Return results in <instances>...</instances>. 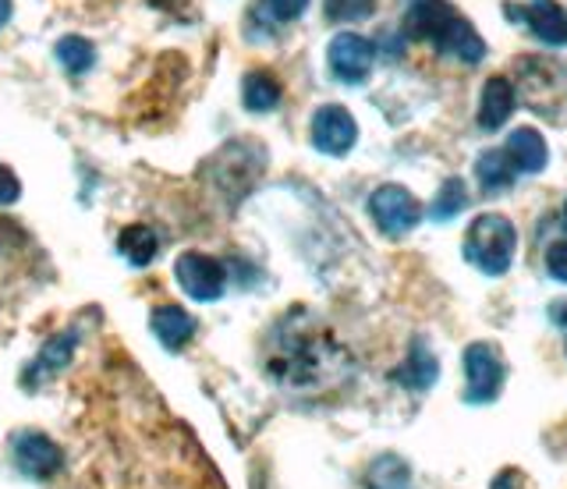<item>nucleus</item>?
I'll list each match as a JSON object with an SVG mask.
<instances>
[{
    "label": "nucleus",
    "instance_id": "obj_17",
    "mask_svg": "<svg viewBox=\"0 0 567 489\" xmlns=\"http://www.w3.org/2000/svg\"><path fill=\"white\" fill-rule=\"evenodd\" d=\"M280 96H284L280 79L270 75V72H248V75L241 79V103H245V111L266 114V111H274V107H277Z\"/></svg>",
    "mask_w": 567,
    "mask_h": 489
},
{
    "label": "nucleus",
    "instance_id": "obj_21",
    "mask_svg": "<svg viewBox=\"0 0 567 489\" xmlns=\"http://www.w3.org/2000/svg\"><path fill=\"white\" fill-rule=\"evenodd\" d=\"M53 58H58V64L68 75H85L89 67L96 64V46L85 37H64L58 46H53Z\"/></svg>",
    "mask_w": 567,
    "mask_h": 489
},
{
    "label": "nucleus",
    "instance_id": "obj_29",
    "mask_svg": "<svg viewBox=\"0 0 567 489\" xmlns=\"http://www.w3.org/2000/svg\"><path fill=\"white\" fill-rule=\"evenodd\" d=\"M554 316H557V326H567V305H557Z\"/></svg>",
    "mask_w": 567,
    "mask_h": 489
},
{
    "label": "nucleus",
    "instance_id": "obj_3",
    "mask_svg": "<svg viewBox=\"0 0 567 489\" xmlns=\"http://www.w3.org/2000/svg\"><path fill=\"white\" fill-rule=\"evenodd\" d=\"M507 365L496 344L475 341L465 347V400L468 405H493L504 391Z\"/></svg>",
    "mask_w": 567,
    "mask_h": 489
},
{
    "label": "nucleus",
    "instance_id": "obj_27",
    "mask_svg": "<svg viewBox=\"0 0 567 489\" xmlns=\"http://www.w3.org/2000/svg\"><path fill=\"white\" fill-rule=\"evenodd\" d=\"M518 482H522V476H518V471L504 468L501 476L493 479V486H489V489H518Z\"/></svg>",
    "mask_w": 567,
    "mask_h": 489
},
{
    "label": "nucleus",
    "instance_id": "obj_14",
    "mask_svg": "<svg viewBox=\"0 0 567 489\" xmlns=\"http://www.w3.org/2000/svg\"><path fill=\"white\" fill-rule=\"evenodd\" d=\"M504 153H507L511 167H514V170H522V174H539V170H546V160H549L546 138H543L536 128H518V132H511Z\"/></svg>",
    "mask_w": 567,
    "mask_h": 489
},
{
    "label": "nucleus",
    "instance_id": "obj_8",
    "mask_svg": "<svg viewBox=\"0 0 567 489\" xmlns=\"http://www.w3.org/2000/svg\"><path fill=\"white\" fill-rule=\"evenodd\" d=\"M14 468L29 479H53L64 468L61 447L43 433H22L14 440Z\"/></svg>",
    "mask_w": 567,
    "mask_h": 489
},
{
    "label": "nucleus",
    "instance_id": "obj_28",
    "mask_svg": "<svg viewBox=\"0 0 567 489\" xmlns=\"http://www.w3.org/2000/svg\"><path fill=\"white\" fill-rule=\"evenodd\" d=\"M11 22V0H0V29Z\"/></svg>",
    "mask_w": 567,
    "mask_h": 489
},
{
    "label": "nucleus",
    "instance_id": "obj_12",
    "mask_svg": "<svg viewBox=\"0 0 567 489\" xmlns=\"http://www.w3.org/2000/svg\"><path fill=\"white\" fill-rule=\"evenodd\" d=\"M443 58H454V61H461V64H478L486 58V43H483V37L472 29V22L468 19H461V14H454L451 19V25L440 32V40L433 43Z\"/></svg>",
    "mask_w": 567,
    "mask_h": 489
},
{
    "label": "nucleus",
    "instance_id": "obj_11",
    "mask_svg": "<svg viewBox=\"0 0 567 489\" xmlns=\"http://www.w3.org/2000/svg\"><path fill=\"white\" fill-rule=\"evenodd\" d=\"M454 14L457 11L447 4V0H412V8H408V14H404V32L412 40L436 43L440 32L451 25Z\"/></svg>",
    "mask_w": 567,
    "mask_h": 489
},
{
    "label": "nucleus",
    "instance_id": "obj_19",
    "mask_svg": "<svg viewBox=\"0 0 567 489\" xmlns=\"http://www.w3.org/2000/svg\"><path fill=\"white\" fill-rule=\"evenodd\" d=\"M365 489H412V468L394 454H383L365 471Z\"/></svg>",
    "mask_w": 567,
    "mask_h": 489
},
{
    "label": "nucleus",
    "instance_id": "obj_23",
    "mask_svg": "<svg viewBox=\"0 0 567 489\" xmlns=\"http://www.w3.org/2000/svg\"><path fill=\"white\" fill-rule=\"evenodd\" d=\"M372 14V0H327V19L333 22H359Z\"/></svg>",
    "mask_w": 567,
    "mask_h": 489
},
{
    "label": "nucleus",
    "instance_id": "obj_25",
    "mask_svg": "<svg viewBox=\"0 0 567 489\" xmlns=\"http://www.w3.org/2000/svg\"><path fill=\"white\" fill-rule=\"evenodd\" d=\"M546 270L554 281L567 284V241H557V245H549V252H546Z\"/></svg>",
    "mask_w": 567,
    "mask_h": 489
},
{
    "label": "nucleus",
    "instance_id": "obj_5",
    "mask_svg": "<svg viewBox=\"0 0 567 489\" xmlns=\"http://www.w3.org/2000/svg\"><path fill=\"white\" fill-rule=\"evenodd\" d=\"M174 277H177V284H182L195 302H217L220 294H224V284H227L224 263H217V259L203 256V252L177 256Z\"/></svg>",
    "mask_w": 567,
    "mask_h": 489
},
{
    "label": "nucleus",
    "instance_id": "obj_24",
    "mask_svg": "<svg viewBox=\"0 0 567 489\" xmlns=\"http://www.w3.org/2000/svg\"><path fill=\"white\" fill-rule=\"evenodd\" d=\"M262 8L277 22H295V19H301V14H306L309 0H262Z\"/></svg>",
    "mask_w": 567,
    "mask_h": 489
},
{
    "label": "nucleus",
    "instance_id": "obj_6",
    "mask_svg": "<svg viewBox=\"0 0 567 489\" xmlns=\"http://www.w3.org/2000/svg\"><path fill=\"white\" fill-rule=\"evenodd\" d=\"M359 143V125L348 107L341 103H327L312 114V146L327 156H348L351 146Z\"/></svg>",
    "mask_w": 567,
    "mask_h": 489
},
{
    "label": "nucleus",
    "instance_id": "obj_13",
    "mask_svg": "<svg viewBox=\"0 0 567 489\" xmlns=\"http://www.w3.org/2000/svg\"><path fill=\"white\" fill-rule=\"evenodd\" d=\"M75 347H79V334L75 330H61V334H53L47 344H43V352L35 355V362L25 370V387L32 391L35 383L47 379L50 373H58L64 370V365L75 358Z\"/></svg>",
    "mask_w": 567,
    "mask_h": 489
},
{
    "label": "nucleus",
    "instance_id": "obj_10",
    "mask_svg": "<svg viewBox=\"0 0 567 489\" xmlns=\"http://www.w3.org/2000/svg\"><path fill=\"white\" fill-rule=\"evenodd\" d=\"M514 107H518V96H514V85L504 75H493L483 85V100H478V128L483 132H501Z\"/></svg>",
    "mask_w": 567,
    "mask_h": 489
},
{
    "label": "nucleus",
    "instance_id": "obj_22",
    "mask_svg": "<svg viewBox=\"0 0 567 489\" xmlns=\"http://www.w3.org/2000/svg\"><path fill=\"white\" fill-rule=\"evenodd\" d=\"M465 206H468V191H465V181H461V178H447V181L440 185L436 199L430 202V217L443 223V220L457 217Z\"/></svg>",
    "mask_w": 567,
    "mask_h": 489
},
{
    "label": "nucleus",
    "instance_id": "obj_2",
    "mask_svg": "<svg viewBox=\"0 0 567 489\" xmlns=\"http://www.w3.org/2000/svg\"><path fill=\"white\" fill-rule=\"evenodd\" d=\"M514 252H518V231L507 217L483 214L472 220L465 235V259L475 270H483L486 277H501L511 270Z\"/></svg>",
    "mask_w": 567,
    "mask_h": 489
},
{
    "label": "nucleus",
    "instance_id": "obj_4",
    "mask_svg": "<svg viewBox=\"0 0 567 489\" xmlns=\"http://www.w3.org/2000/svg\"><path fill=\"white\" fill-rule=\"evenodd\" d=\"M369 214L386 238H404L422 220V202L404 185H380L369 196Z\"/></svg>",
    "mask_w": 567,
    "mask_h": 489
},
{
    "label": "nucleus",
    "instance_id": "obj_7",
    "mask_svg": "<svg viewBox=\"0 0 567 489\" xmlns=\"http://www.w3.org/2000/svg\"><path fill=\"white\" fill-rule=\"evenodd\" d=\"M327 61H330L333 79H341L348 85H359L372 72V61H377V46H372L365 37H359V32H341V37L330 40Z\"/></svg>",
    "mask_w": 567,
    "mask_h": 489
},
{
    "label": "nucleus",
    "instance_id": "obj_26",
    "mask_svg": "<svg viewBox=\"0 0 567 489\" xmlns=\"http://www.w3.org/2000/svg\"><path fill=\"white\" fill-rule=\"evenodd\" d=\"M22 196V185H18L14 170L11 167H0V206H11Z\"/></svg>",
    "mask_w": 567,
    "mask_h": 489
},
{
    "label": "nucleus",
    "instance_id": "obj_20",
    "mask_svg": "<svg viewBox=\"0 0 567 489\" xmlns=\"http://www.w3.org/2000/svg\"><path fill=\"white\" fill-rule=\"evenodd\" d=\"M475 178L486 191H504L514 185V167L507 160L504 149H486L483 156L475 160Z\"/></svg>",
    "mask_w": 567,
    "mask_h": 489
},
{
    "label": "nucleus",
    "instance_id": "obj_9",
    "mask_svg": "<svg viewBox=\"0 0 567 489\" xmlns=\"http://www.w3.org/2000/svg\"><path fill=\"white\" fill-rule=\"evenodd\" d=\"M507 22H525L536 40L549 46H567V14L557 0H528V8L507 4Z\"/></svg>",
    "mask_w": 567,
    "mask_h": 489
},
{
    "label": "nucleus",
    "instance_id": "obj_1",
    "mask_svg": "<svg viewBox=\"0 0 567 489\" xmlns=\"http://www.w3.org/2000/svg\"><path fill=\"white\" fill-rule=\"evenodd\" d=\"M351 365L348 347L309 309H291L262 347L266 376L291 394H327L341 387L351 376Z\"/></svg>",
    "mask_w": 567,
    "mask_h": 489
},
{
    "label": "nucleus",
    "instance_id": "obj_15",
    "mask_svg": "<svg viewBox=\"0 0 567 489\" xmlns=\"http://www.w3.org/2000/svg\"><path fill=\"white\" fill-rule=\"evenodd\" d=\"M436 376H440L436 355L422 341L412 344V352H408V362L394 370V379L401 383V387H412V391H430L433 383H436Z\"/></svg>",
    "mask_w": 567,
    "mask_h": 489
},
{
    "label": "nucleus",
    "instance_id": "obj_16",
    "mask_svg": "<svg viewBox=\"0 0 567 489\" xmlns=\"http://www.w3.org/2000/svg\"><path fill=\"white\" fill-rule=\"evenodd\" d=\"M153 334L159 337V344H164V347L177 352V347L192 341L195 320L182 305H159V309H153Z\"/></svg>",
    "mask_w": 567,
    "mask_h": 489
},
{
    "label": "nucleus",
    "instance_id": "obj_30",
    "mask_svg": "<svg viewBox=\"0 0 567 489\" xmlns=\"http://www.w3.org/2000/svg\"><path fill=\"white\" fill-rule=\"evenodd\" d=\"M564 220H567V202H564Z\"/></svg>",
    "mask_w": 567,
    "mask_h": 489
},
{
    "label": "nucleus",
    "instance_id": "obj_18",
    "mask_svg": "<svg viewBox=\"0 0 567 489\" xmlns=\"http://www.w3.org/2000/svg\"><path fill=\"white\" fill-rule=\"evenodd\" d=\"M156 249H159V238L153 235V227H146V223L124 227L121 238H117V252H121L124 259H128V263H132L135 270L150 267V263H153V256H156Z\"/></svg>",
    "mask_w": 567,
    "mask_h": 489
}]
</instances>
